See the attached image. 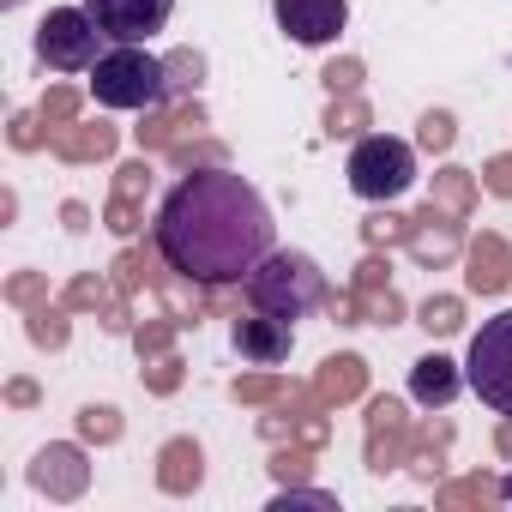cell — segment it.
<instances>
[{
	"label": "cell",
	"instance_id": "obj_9",
	"mask_svg": "<svg viewBox=\"0 0 512 512\" xmlns=\"http://www.w3.org/2000/svg\"><path fill=\"white\" fill-rule=\"evenodd\" d=\"M290 344H296V326L278 320V314H260V308H253L247 320H235V350H241V362L278 368V362L290 356Z\"/></svg>",
	"mask_w": 512,
	"mask_h": 512
},
{
	"label": "cell",
	"instance_id": "obj_1",
	"mask_svg": "<svg viewBox=\"0 0 512 512\" xmlns=\"http://www.w3.org/2000/svg\"><path fill=\"white\" fill-rule=\"evenodd\" d=\"M151 241L175 278L223 290V284H247V272L278 247V223L247 175L193 169L163 193Z\"/></svg>",
	"mask_w": 512,
	"mask_h": 512
},
{
	"label": "cell",
	"instance_id": "obj_3",
	"mask_svg": "<svg viewBox=\"0 0 512 512\" xmlns=\"http://www.w3.org/2000/svg\"><path fill=\"white\" fill-rule=\"evenodd\" d=\"M91 97L121 115H145L169 97V67L145 43H109L103 61L91 67Z\"/></svg>",
	"mask_w": 512,
	"mask_h": 512
},
{
	"label": "cell",
	"instance_id": "obj_7",
	"mask_svg": "<svg viewBox=\"0 0 512 512\" xmlns=\"http://www.w3.org/2000/svg\"><path fill=\"white\" fill-rule=\"evenodd\" d=\"M272 19H278V31H284L290 43L326 49V43H338L344 25H350V0H272Z\"/></svg>",
	"mask_w": 512,
	"mask_h": 512
},
{
	"label": "cell",
	"instance_id": "obj_4",
	"mask_svg": "<svg viewBox=\"0 0 512 512\" xmlns=\"http://www.w3.org/2000/svg\"><path fill=\"white\" fill-rule=\"evenodd\" d=\"M344 181H350V193L368 199V205L404 199V193L416 187V151H410V139H398V133H368V139H356V145H350V163H344Z\"/></svg>",
	"mask_w": 512,
	"mask_h": 512
},
{
	"label": "cell",
	"instance_id": "obj_5",
	"mask_svg": "<svg viewBox=\"0 0 512 512\" xmlns=\"http://www.w3.org/2000/svg\"><path fill=\"white\" fill-rule=\"evenodd\" d=\"M464 386L494 416H512V308H500L494 320L476 326V338L464 350Z\"/></svg>",
	"mask_w": 512,
	"mask_h": 512
},
{
	"label": "cell",
	"instance_id": "obj_12",
	"mask_svg": "<svg viewBox=\"0 0 512 512\" xmlns=\"http://www.w3.org/2000/svg\"><path fill=\"white\" fill-rule=\"evenodd\" d=\"M13 7H19V0H0V13H13Z\"/></svg>",
	"mask_w": 512,
	"mask_h": 512
},
{
	"label": "cell",
	"instance_id": "obj_2",
	"mask_svg": "<svg viewBox=\"0 0 512 512\" xmlns=\"http://www.w3.org/2000/svg\"><path fill=\"white\" fill-rule=\"evenodd\" d=\"M247 308H260V314H278V320H308V314H320L326 308V296H332V278L320 272V260L314 253H302V247H272L260 266L247 272Z\"/></svg>",
	"mask_w": 512,
	"mask_h": 512
},
{
	"label": "cell",
	"instance_id": "obj_8",
	"mask_svg": "<svg viewBox=\"0 0 512 512\" xmlns=\"http://www.w3.org/2000/svg\"><path fill=\"white\" fill-rule=\"evenodd\" d=\"M85 13L103 25L109 43H151L169 25L175 0H85Z\"/></svg>",
	"mask_w": 512,
	"mask_h": 512
},
{
	"label": "cell",
	"instance_id": "obj_10",
	"mask_svg": "<svg viewBox=\"0 0 512 512\" xmlns=\"http://www.w3.org/2000/svg\"><path fill=\"white\" fill-rule=\"evenodd\" d=\"M458 386H464V368L446 362V356H422V362L410 368V398L428 404V410H434V404H452Z\"/></svg>",
	"mask_w": 512,
	"mask_h": 512
},
{
	"label": "cell",
	"instance_id": "obj_6",
	"mask_svg": "<svg viewBox=\"0 0 512 512\" xmlns=\"http://www.w3.org/2000/svg\"><path fill=\"white\" fill-rule=\"evenodd\" d=\"M103 49H109V37L85 13V0L79 7H49V19L37 25V61L49 73H91L103 61Z\"/></svg>",
	"mask_w": 512,
	"mask_h": 512
},
{
	"label": "cell",
	"instance_id": "obj_11",
	"mask_svg": "<svg viewBox=\"0 0 512 512\" xmlns=\"http://www.w3.org/2000/svg\"><path fill=\"white\" fill-rule=\"evenodd\" d=\"M500 494H506V500H512V470H506V482H500Z\"/></svg>",
	"mask_w": 512,
	"mask_h": 512
}]
</instances>
